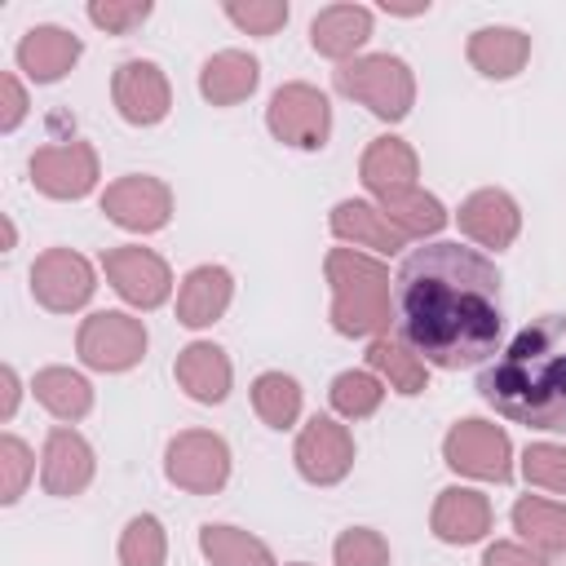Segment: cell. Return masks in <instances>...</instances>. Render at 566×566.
Wrapping results in <instances>:
<instances>
[{"label":"cell","instance_id":"obj_43","mask_svg":"<svg viewBox=\"0 0 566 566\" xmlns=\"http://www.w3.org/2000/svg\"><path fill=\"white\" fill-rule=\"evenodd\" d=\"M292 566H310V562H292Z\"/></svg>","mask_w":566,"mask_h":566},{"label":"cell","instance_id":"obj_24","mask_svg":"<svg viewBox=\"0 0 566 566\" xmlns=\"http://www.w3.org/2000/svg\"><path fill=\"white\" fill-rule=\"evenodd\" d=\"M469 66L486 80H513L531 57V35L517 27H478L469 35Z\"/></svg>","mask_w":566,"mask_h":566},{"label":"cell","instance_id":"obj_26","mask_svg":"<svg viewBox=\"0 0 566 566\" xmlns=\"http://www.w3.org/2000/svg\"><path fill=\"white\" fill-rule=\"evenodd\" d=\"M367 367H371L394 394H402V398H416V394L429 389V363H424L407 340H398V336H389V332L367 345Z\"/></svg>","mask_w":566,"mask_h":566},{"label":"cell","instance_id":"obj_3","mask_svg":"<svg viewBox=\"0 0 566 566\" xmlns=\"http://www.w3.org/2000/svg\"><path fill=\"white\" fill-rule=\"evenodd\" d=\"M332 287V327L340 336H385L389 332V265L358 248H332L323 261Z\"/></svg>","mask_w":566,"mask_h":566},{"label":"cell","instance_id":"obj_20","mask_svg":"<svg viewBox=\"0 0 566 566\" xmlns=\"http://www.w3.org/2000/svg\"><path fill=\"white\" fill-rule=\"evenodd\" d=\"M429 526L442 544H478L491 531V500L473 486H442Z\"/></svg>","mask_w":566,"mask_h":566},{"label":"cell","instance_id":"obj_25","mask_svg":"<svg viewBox=\"0 0 566 566\" xmlns=\"http://www.w3.org/2000/svg\"><path fill=\"white\" fill-rule=\"evenodd\" d=\"M327 226H332V234L340 243H354V248H371V252H389V256L398 248H407V239L389 226V217L376 203H367V199H340L332 208Z\"/></svg>","mask_w":566,"mask_h":566},{"label":"cell","instance_id":"obj_33","mask_svg":"<svg viewBox=\"0 0 566 566\" xmlns=\"http://www.w3.org/2000/svg\"><path fill=\"white\" fill-rule=\"evenodd\" d=\"M164 557H168L164 522L155 513L128 517V526L119 531V566H164Z\"/></svg>","mask_w":566,"mask_h":566},{"label":"cell","instance_id":"obj_34","mask_svg":"<svg viewBox=\"0 0 566 566\" xmlns=\"http://www.w3.org/2000/svg\"><path fill=\"white\" fill-rule=\"evenodd\" d=\"M522 478L539 491L566 495V447L562 442H531L522 451Z\"/></svg>","mask_w":566,"mask_h":566},{"label":"cell","instance_id":"obj_10","mask_svg":"<svg viewBox=\"0 0 566 566\" xmlns=\"http://www.w3.org/2000/svg\"><path fill=\"white\" fill-rule=\"evenodd\" d=\"M97 274L75 248H44L31 261V296L53 314H75L93 301Z\"/></svg>","mask_w":566,"mask_h":566},{"label":"cell","instance_id":"obj_8","mask_svg":"<svg viewBox=\"0 0 566 566\" xmlns=\"http://www.w3.org/2000/svg\"><path fill=\"white\" fill-rule=\"evenodd\" d=\"M164 478L190 495H217L230 482V447L221 433L186 429L164 447Z\"/></svg>","mask_w":566,"mask_h":566},{"label":"cell","instance_id":"obj_19","mask_svg":"<svg viewBox=\"0 0 566 566\" xmlns=\"http://www.w3.org/2000/svg\"><path fill=\"white\" fill-rule=\"evenodd\" d=\"M234 301V274L226 265H195L177 287V323L181 327H212Z\"/></svg>","mask_w":566,"mask_h":566},{"label":"cell","instance_id":"obj_42","mask_svg":"<svg viewBox=\"0 0 566 566\" xmlns=\"http://www.w3.org/2000/svg\"><path fill=\"white\" fill-rule=\"evenodd\" d=\"M13 243H18V230H13V221H9V217H4V252H9V248H13Z\"/></svg>","mask_w":566,"mask_h":566},{"label":"cell","instance_id":"obj_21","mask_svg":"<svg viewBox=\"0 0 566 566\" xmlns=\"http://www.w3.org/2000/svg\"><path fill=\"white\" fill-rule=\"evenodd\" d=\"M371 40V9L367 4H327L310 22V44L318 57L349 62Z\"/></svg>","mask_w":566,"mask_h":566},{"label":"cell","instance_id":"obj_40","mask_svg":"<svg viewBox=\"0 0 566 566\" xmlns=\"http://www.w3.org/2000/svg\"><path fill=\"white\" fill-rule=\"evenodd\" d=\"M0 88H4V111H0V133H13V128L22 124V115H27V88H22V80H18L13 71H4V75H0Z\"/></svg>","mask_w":566,"mask_h":566},{"label":"cell","instance_id":"obj_41","mask_svg":"<svg viewBox=\"0 0 566 566\" xmlns=\"http://www.w3.org/2000/svg\"><path fill=\"white\" fill-rule=\"evenodd\" d=\"M0 385H4V402H0V420H13L18 411V398H22V380L13 367H0Z\"/></svg>","mask_w":566,"mask_h":566},{"label":"cell","instance_id":"obj_28","mask_svg":"<svg viewBox=\"0 0 566 566\" xmlns=\"http://www.w3.org/2000/svg\"><path fill=\"white\" fill-rule=\"evenodd\" d=\"M31 389H35V402L66 424H75L93 411V385L71 367H40Z\"/></svg>","mask_w":566,"mask_h":566},{"label":"cell","instance_id":"obj_39","mask_svg":"<svg viewBox=\"0 0 566 566\" xmlns=\"http://www.w3.org/2000/svg\"><path fill=\"white\" fill-rule=\"evenodd\" d=\"M482 566H553L544 553H535L531 544H513V539H495L482 553Z\"/></svg>","mask_w":566,"mask_h":566},{"label":"cell","instance_id":"obj_18","mask_svg":"<svg viewBox=\"0 0 566 566\" xmlns=\"http://www.w3.org/2000/svg\"><path fill=\"white\" fill-rule=\"evenodd\" d=\"M172 376H177V385H181L195 402H203V407L226 402V398H230V385H234V367H230L226 349L212 345V340H190V345L177 354Z\"/></svg>","mask_w":566,"mask_h":566},{"label":"cell","instance_id":"obj_7","mask_svg":"<svg viewBox=\"0 0 566 566\" xmlns=\"http://www.w3.org/2000/svg\"><path fill=\"white\" fill-rule=\"evenodd\" d=\"M442 460L464 473V478H478V482H509L513 478V442L500 424L491 420H455L442 438Z\"/></svg>","mask_w":566,"mask_h":566},{"label":"cell","instance_id":"obj_16","mask_svg":"<svg viewBox=\"0 0 566 566\" xmlns=\"http://www.w3.org/2000/svg\"><path fill=\"white\" fill-rule=\"evenodd\" d=\"M93 469H97V460H93V447L84 442V433L66 429V424L49 429L44 451H40V486H44L49 495L71 500V495L88 491Z\"/></svg>","mask_w":566,"mask_h":566},{"label":"cell","instance_id":"obj_12","mask_svg":"<svg viewBox=\"0 0 566 566\" xmlns=\"http://www.w3.org/2000/svg\"><path fill=\"white\" fill-rule=\"evenodd\" d=\"M102 212L106 221H115L119 230H133V234H155L172 221V190L168 181L159 177H146V172H128V177H115L106 190H102Z\"/></svg>","mask_w":566,"mask_h":566},{"label":"cell","instance_id":"obj_1","mask_svg":"<svg viewBox=\"0 0 566 566\" xmlns=\"http://www.w3.org/2000/svg\"><path fill=\"white\" fill-rule=\"evenodd\" d=\"M394 323L429 367L460 371L500 354V270L486 252L438 239L407 252L394 279Z\"/></svg>","mask_w":566,"mask_h":566},{"label":"cell","instance_id":"obj_32","mask_svg":"<svg viewBox=\"0 0 566 566\" xmlns=\"http://www.w3.org/2000/svg\"><path fill=\"white\" fill-rule=\"evenodd\" d=\"M327 402H332V411L340 416V420H367V416H376L380 411V402H385V380L376 376V371H340L336 380H332V389H327Z\"/></svg>","mask_w":566,"mask_h":566},{"label":"cell","instance_id":"obj_31","mask_svg":"<svg viewBox=\"0 0 566 566\" xmlns=\"http://www.w3.org/2000/svg\"><path fill=\"white\" fill-rule=\"evenodd\" d=\"M252 407L270 429H292L301 420V385L287 371H261L252 380Z\"/></svg>","mask_w":566,"mask_h":566},{"label":"cell","instance_id":"obj_27","mask_svg":"<svg viewBox=\"0 0 566 566\" xmlns=\"http://www.w3.org/2000/svg\"><path fill=\"white\" fill-rule=\"evenodd\" d=\"M513 531L544 557H557L566 553V504L557 500H544V495H522L513 504Z\"/></svg>","mask_w":566,"mask_h":566},{"label":"cell","instance_id":"obj_29","mask_svg":"<svg viewBox=\"0 0 566 566\" xmlns=\"http://www.w3.org/2000/svg\"><path fill=\"white\" fill-rule=\"evenodd\" d=\"M376 208L389 217V226H394L407 243H411V239H429V234H438V230L447 226L442 199L429 195V190H420V186H411V190H402V195H385V199H376Z\"/></svg>","mask_w":566,"mask_h":566},{"label":"cell","instance_id":"obj_2","mask_svg":"<svg viewBox=\"0 0 566 566\" xmlns=\"http://www.w3.org/2000/svg\"><path fill=\"white\" fill-rule=\"evenodd\" d=\"M478 394L513 424L566 433V314L531 318L478 376Z\"/></svg>","mask_w":566,"mask_h":566},{"label":"cell","instance_id":"obj_37","mask_svg":"<svg viewBox=\"0 0 566 566\" xmlns=\"http://www.w3.org/2000/svg\"><path fill=\"white\" fill-rule=\"evenodd\" d=\"M221 13L248 35H274L287 22V0H226Z\"/></svg>","mask_w":566,"mask_h":566},{"label":"cell","instance_id":"obj_36","mask_svg":"<svg viewBox=\"0 0 566 566\" xmlns=\"http://www.w3.org/2000/svg\"><path fill=\"white\" fill-rule=\"evenodd\" d=\"M31 473H35L31 447L22 438L4 433L0 438V504H18L22 491H27V482H31Z\"/></svg>","mask_w":566,"mask_h":566},{"label":"cell","instance_id":"obj_6","mask_svg":"<svg viewBox=\"0 0 566 566\" xmlns=\"http://www.w3.org/2000/svg\"><path fill=\"white\" fill-rule=\"evenodd\" d=\"M146 345H150L146 323L133 318V314H124V310H97V314H88V318L80 323V332H75V354H80V363L93 367V371H106V376L133 371V367L146 358Z\"/></svg>","mask_w":566,"mask_h":566},{"label":"cell","instance_id":"obj_22","mask_svg":"<svg viewBox=\"0 0 566 566\" xmlns=\"http://www.w3.org/2000/svg\"><path fill=\"white\" fill-rule=\"evenodd\" d=\"M358 177H363V186H367L376 199L402 195V190L416 186L420 159H416V150H411L402 137H376V142L363 150V159H358Z\"/></svg>","mask_w":566,"mask_h":566},{"label":"cell","instance_id":"obj_23","mask_svg":"<svg viewBox=\"0 0 566 566\" xmlns=\"http://www.w3.org/2000/svg\"><path fill=\"white\" fill-rule=\"evenodd\" d=\"M261 84V62L243 49H221L199 66V93L212 106H239Z\"/></svg>","mask_w":566,"mask_h":566},{"label":"cell","instance_id":"obj_9","mask_svg":"<svg viewBox=\"0 0 566 566\" xmlns=\"http://www.w3.org/2000/svg\"><path fill=\"white\" fill-rule=\"evenodd\" d=\"M102 274L106 283L133 305V310H159L172 296V270L159 252L142 243H119L102 252Z\"/></svg>","mask_w":566,"mask_h":566},{"label":"cell","instance_id":"obj_30","mask_svg":"<svg viewBox=\"0 0 566 566\" xmlns=\"http://www.w3.org/2000/svg\"><path fill=\"white\" fill-rule=\"evenodd\" d=\"M199 553L212 566H279L265 539H256L239 526H226V522H203L199 526Z\"/></svg>","mask_w":566,"mask_h":566},{"label":"cell","instance_id":"obj_35","mask_svg":"<svg viewBox=\"0 0 566 566\" xmlns=\"http://www.w3.org/2000/svg\"><path fill=\"white\" fill-rule=\"evenodd\" d=\"M332 562L336 566H389V544L371 526H349V531L336 535Z\"/></svg>","mask_w":566,"mask_h":566},{"label":"cell","instance_id":"obj_5","mask_svg":"<svg viewBox=\"0 0 566 566\" xmlns=\"http://www.w3.org/2000/svg\"><path fill=\"white\" fill-rule=\"evenodd\" d=\"M265 128L274 142L292 146V150H323L332 137V102H327V93H318L305 80L279 84L265 106Z\"/></svg>","mask_w":566,"mask_h":566},{"label":"cell","instance_id":"obj_15","mask_svg":"<svg viewBox=\"0 0 566 566\" xmlns=\"http://www.w3.org/2000/svg\"><path fill=\"white\" fill-rule=\"evenodd\" d=\"M455 221H460V234H469L478 248H491V252H504L513 248V239L522 234V208L509 190H473L460 208H455Z\"/></svg>","mask_w":566,"mask_h":566},{"label":"cell","instance_id":"obj_4","mask_svg":"<svg viewBox=\"0 0 566 566\" xmlns=\"http://www.w3.org/2000/svg\"><path fill=\"white\" fill-rule=\"evenodd\" d=\"M332 84L336 93L363 102L376 119H389V124L407 119L416 106V75L394 53H358L332 71Z\"/></svg>","mask_w":566,"mask_h":566},{"label":"cell","instance_id":"obj_11","mask_svg":"<svg viewBox=\"0 0 566 566\" xmlns=\"http://www.w3.org/2000/svg\"><path fill=\"white\" fill-rule=\"evenodd\" d=\"M111 102L119 111L124 124L133 128H155L168 119L172 111V88H168V75L159 71V62L150 57H128L115 66L111 75Z\"/></svg>","mask_w":566,"mask_h":566},{"label":"cell","instance_id":"obj_17","mask_svg":"<svg viewBox=\"0 0 566 566\" xmlns=\"http://www.w3.org/2000/svg\"><path fill=\"white\" fill-rule=\"evenodd\" d=\"M80 53H84L80 35L66 31V27H53V22L31 27V31L18 40V49H13L18 71H22L27 80H35V84H57V80L80 62Z\"/></svg>","mask_w":566,"mask_h":566},{"label":"cell","instance_id":"obj_13","mask_svg":"<svg viewBox=\"0 0 566 566\" xmlns=\"http://www.w3.org/2000/svg\"><path fill=\"white\" fill-rule=\"evenodd\" d=\"M296 473L310 486H336L354 469V438L336 416H310L292 447Z\"/></svg>","mask_w":566,"mask_h":566},{"label":"cell","instance_id":"obj_38","mask_svg":"<svg viewBox=\"0 0 566 566\" xmlns=\"http://www.w3.org/2000/svg\"><path fill=\"white\" fill-rule=\"evenodd\" d=\"M150 0H93L84 13L93 27H102L106 35H128L133 27H142L150 18Z\"/></svg>","mask_w":566,"mask_h":566},{"label":"cell","instance_id":"obj_14","mask_svg":"<svg viewBox=\"0 0 566 566\" xmlns=\"http://www.w3.org/2000/svg\"><path fill=\"white\" fill-rule=\"evenodd\" d=\"M31 186L44 199H84L97 186V150L88 142H53L31 155Z\"/></svg>","mask_w":566,"mask_h":566}]
</instances>
